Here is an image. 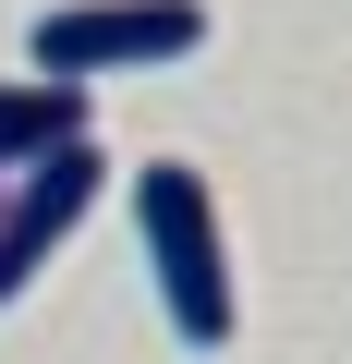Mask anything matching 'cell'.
<instances>
[{
	"instance_id": "obj_1",
	"label": "cell",
	"mask_w": 352,
	"mask_h": 364,
	"mask_svg": "<svg viewBox=\"0 0 352 364\" xmlns=\"http://www.w3.org/2000/svg\"><path fill=\"white\" fill-rule=\"evenodd\" d=\"M134 243H146V279H158V316L183 352H219L243 328V267H231V231H219V195L195 158H146L134 170Z\"/></svg>"
},
{
	"instance_id": "obj_2",
	"label": "cell",
	"mask_w": 352,
	"mask_h": 364,
	"mask_svg": "<svg viewBox=\"0 0 352 364\" xmlns=\"http://www.w3.org/2000/svg\"><path fill=\"white\" fill-rule=\"evenodd\" d=\"M207 49V0H61L37 13L25 61L85 85V73H158V61H195Z\"/></svg>"
},
{
	"instance_id": "obj_3",
	"label": "cell",
	"mask_w": 352,
	"mask_h": 364,
	"mask_svg": "<svg viewBox=\"0 0 352 364\" xmlns=\"http://www.w3.org/2000/svg\"><path fill=\"white\" fill-rule=\"evenodd\" d=\"M97 182H110L97 134H61L49 158H25L13 182H0V304L37 291V267H49V255L73 243V219L97 207Z\"/></svg>"
},
{
	"instance_id": "obj_4",
	"label": "cell",
	"mask_w": 352,
	"mask_h": 364,
	"mask_svg": "<svg viewBox=\"0 0 352 364\" xmlns=\"http://www.w3.org/2000/svg\"><path fill=\"white\" fill-rule=\"evenodd\" d=\"M61 134H85V85H61V73H25V85H0V182H13L25 158H49Z\"/></svg>"
}]
</instances>
